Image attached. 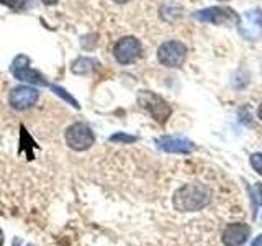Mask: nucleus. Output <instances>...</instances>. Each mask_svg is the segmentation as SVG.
Returning a JSON list of instances; mask_svg holds the SVG:
<instances>
[{"label": "nucleus", "mask_w": 262, "mask_h": 246, "mask_svg": "<svg viewBox=\"0 0 262 246\" xmlns=\"http://www.w3.org/2000/svg\"><path fill=\"white\" fill-rule=\"evenodd\" d=\"M210 200L208 189L202 184H185L174 195V207L180 212H195L203 209Z\"/></svg>", "instance_id": "f257e3e1"}, {"label": "nucleus", "mask_w": 262, "mask_h": 246, "mask_svg": "<svg viewBox=\"0 0 262 246\" xmlns=\"http://www.w3.org/2000/svg\"><path fill=\"white\" fill-rule=\"evenodd\" d=\"M138 102L144 110H147L151 113V117L158 123H166L167 121L169 115H170V107L158 94L149 92V90H143V92L139 94V97H138Z\"/></svg>", "instance_id": "f03ea898"}, {"label": "nucleus", "mask_w": 262, "mask_h": 246, "mask_svg": "<svg viewBox=\"0 0 262 246\" xmlns=\"http://www.w3.org/2000/svg\"><path fill=\"white\" fill-rule=\"evenodd\" d=\"M66 143L74 151H85L95 143V135L85 123H74L66 130Z\"/></svg>", "instance_id": "7ed1b4c3"}, {"label": "nucleus", "mask_w": 262, "mask_h": 246, "mask_svg": "<svg viewBox=\"0 0 262 246\" xmlns=\"http://www.w3.org/2000/svg\"><path fill=\"white\" fill-rule=\"evenodd\" d=\"M10 71L15 76V79L28 82V84H35V86H49L48 80L39 71H35L30 68V57L25 54H18L13 59Z\"/></svg>", "instance_id": "20e7f679"}, {"label": "nucleus", "mask_w": 262, "mask_h": 246, "mask_svg": "<svg viewBox=\"0 0 262 246\" xmlns=\"http://www.w3.org/2000/svg\"><path fill=\"white\" fill-rule=\"evenodd\" d=\"M187 57V48L180 41H166L158 49V59L166 68H179Z\"/></svg>", "instance_id": "39448f33"}, {"label": "nucleus", "mask_w": 262, "mask_h": 246, "mask_svg": "<svg viewBox=\"0 0 262 246\" xmlns=\"http://www.w3.org/2000/svg\"><path fill=\"white\" fill-rule=\"evenodd\" d=\"M193 16L200 22H207L213 25H237L239 23V15L231 8L226 7H210L193 13Z\"/></svg>", "instance_id": "423d86ee"}, {"label": "nucleus", "mask_w": 262, "mask_h": 246, "mask_svg": "<svg viewBox=\"0 0 262 246\" xmlns=\"http://www.w3.org/2000/svg\"><path fill=\"white\" fill-rule=\"evenodd\" d=\"M239 33L249 41H256L262 36V10L252 8L239 16Z\"/></svg>", "instance_id": "0eeeda50"}, {"label": "nucleus", "mask_w": 262, "mask_h": 246, "mask_svg": "<svg viewBox=\"0 0 262 246\" xmlns=\"http://www.w3.org/2000/svg\"><path fill=\"white\" fill-rule=\"evenodd\" d=\"M113 54L120 64H131L141 54V43L135 36H125L117 41L113 48Z\"/></svg>", "instance_id": "6e6552de"}, {"label": "nucleus", "mask_w": 262, "mask_h": 246, "mask_svg": "<svg viewBox=\"0 0 262 246\" xmlns=\"http://www.w3.org/2000/svg\"><path fill=\"white\" fill-rule=\"evenodd\" d=\"M38 98H39V92L35 87L18 86L12 89L10 95H8V102H10L12 109L15 110H27L38 102Z\"/></svg>", "instance_id": "1a4fd4ad"}, {"label": "nucleus", "mask_w": 262, "mask_h": 246, "mask_svg": "<svg viewBox=\"0 0 262 246\" xmlns=\"http://www.w3.org/2000/svg\"><path fill=\"white\" fill-rule=\"evenodd\" d=\"M158 145L166 153L188 154L193 151V143L184 136H162L158 139Z\"/></svg>", "instance_id": "9d476101"}, {"label": "nucleus", "mask_w": 262, "mask_h": 246, "mask_svg": "<svg viewBox=\"0 0 262 246\" xmlns=\"http://www.w3.org/2000/svg\"><path fill=\"white\" fill-rule=\"evenodd\" d=\"M249 236V227L244 223H231L225 228L223 240L225 246H243Z\"/></svg>", "instance_id": "9b49d317"}, {"label": "nucleus", "mask_w": 262, "mask_h": 246, "mask_svg": "<svg viewBox=\"0 0 262 246\" xmlns=\"http://www.w3.org/2000/svg\"><path fill=\"white\" fill-rule=\"evenodd\" d=\"M97 64L98 63L95 59H92V57H79L77 61L72 63L71 71L74 74H89L97 68Z\"/></svg>", "instance_id": "f8f14e48"}, {"label": "nucleus", "mask_w": 262, "mask_h": 246, "mask_svg": "<svg viewBox=\"0 0 262 246\" xmlns=\"http://www.w3.org/2000/svg\"><path fill=\"white\" fill-rule=\"evenodd\" d=\"M0 4L12 8L15 12H21L30 5V0H0Z\"/></svg>", "instance_id": "ddd939ff"}, {"label": "nucleus", "mask_w": 262, "mask_h": 246, "mask_svg": "<svg viewBox=\"0 0 262 246\" xmlns=\"http://www.w3.org/2000/svg\"><path fill=\"white\" fill-rule=\"evenodd\" d=\"M49 87L53 89V92H54L56 95H59V97H62V98H64L66 102H69V104L74 107V109H79V102H77L76 98H74L72 95H69L68 92H66V90H64L62 87H59V86H49Z\"/></svg>", "instance_id": "4468645a"}, {"label": "nucleus", "mask_w": 262, "mask_h": 246, "mask_svg": "<svg viewBox=\"0 0 262 246\" xmlns=\"http://www.w3.org/2000/svg\"><path fill=\"white\" fill-rule=\"evenodd\" d=\"M110 141L112 143H133V141H136V136L125 135V133H117V135L110 136Z\"/></svg>", "instance_id": "2eb2a0df"}, {"label": "nucleus", "mask_w": 262, "mask_h": 246, "mask_svg": "<svg viewBox=\"0 0 262 246\" xmlns=\"http://www.w3.org/2000/svg\"><path fill=\"white\" fill-rule=\"evenodd\" d=\"M251 164H252V168L262 176V154L260 153H256L251 156Z\"/></svg>", "instance_id": "dca6fc26"}, {"label": "nucleus", "mask_w": 262, "mask_h": 246, "mask_svg": "<svg viewBox=\"0 0 262 246\" xmlns=\"http://www.w3.org/2000/svg\"><path fill=\"white\" fill-rule=\"evenodd\" d=\"M251 246H262V235H260V236H257L256 240L252 241V244H251Z\"/></svg>", "instance_id": "f3484780"}, {"label": "nucleus", "mask_w": 262, "mask_h": 246, "mask_svg": "<svg viewBox=\"0 0 262 246\" xmlns=\"http://www.w3.org/2000/svg\"><path fill=\"white\" fill-rule=\"evenodd\" d=\"M57 2V0H43V4H46V5H54Z\"/></svg>", "instance_id": "a211bd4d"}, {"label": "nucleus", "mask_w": 262, "mask_h": 246, "mask_svg": "<svg viewBox=\"0 0 262 246\" xmlns=\"http://www.w3.org/2000/svg\"><path fill=\"white\" fill-rule=\"evenodd\" d=\"M113 2H115V4H126L128 0H113Z\"/></svg>", "instance_id": "6ab92c4d"}, {"label": "nucleus", "mask_w": 262, "mask_h": 246, "mask_svg": "<svg viewBox=\"0 0 262 246\" xmlns=\"http://www.w3.org/2000/svg\"><path fill=\"white\" fill-rule=\"evenodd\" d=\"M257 113H259V118L262 120V104L259 105V112H257Z\"/></svg>", "instance_id": "aec40b11"}, {"label": "nucleus", "mask_w": 262, "mask_h": 246, "mask_svg": "<svg viewBox=\"0 0 262 246\" xmlns=\"http://www.w3.org/2000/svg\"><path fill=\"white\" fill-rule=\"evenodd\" d=\"M0 236H2V230H0Z\"/></svg>", "instance_id": "412c9836"}, {"label": "nucleus", "mask_w": 262, "mask_h": 246, "mask_svg": "<svg viewBox=\"0 0 262 246\" xmlns=\"http://www.w3.org/2000/svg\"><path fill=\"white\" fill-rule=\"evenodd\" d=\"M221 2H228V0H221Z\"/></svg>", "instance_id": "4be33fe9"}, {"label": "nucleus", "mask_w": 262, "mask_h": 246, "mask_svg": "<svg viewBox=\"0 0 262 246\" xmlns=\"http://www.w3.org/2000/svg\"><path fill=\"white\" fill-rule=\"evenodd\" d=\"M0 246H2V240H0Z\"/></svg>", "instance_id": "5701e85b"}]
</instances>
